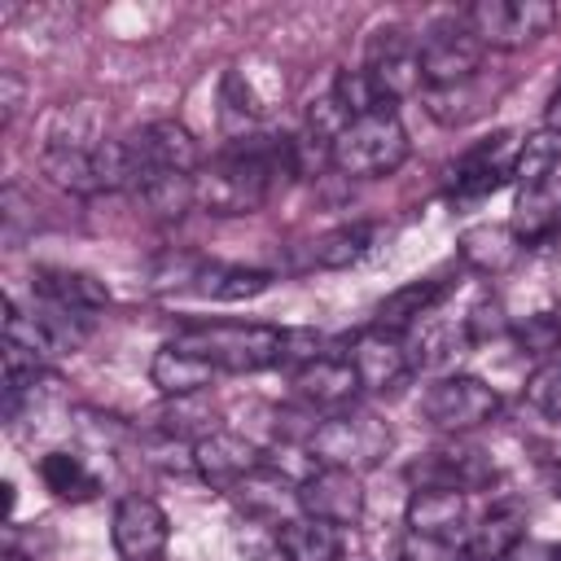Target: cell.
Here are the masks:
<instances>
[{"mask_svg":"<svg viewBox=\"0 0 561 561\" xmlns=\"http://www.w3.org/2000/svg\"><path fill=\"white\" fill-rule=\"evenodd\" d=\"M294 175V136H241L228 140L202 171L193 175L197 184V206L206 215H254L280 180Z\"/></svg>","mask_w":561,"mask_h":561,"instance_id":"obj_1","label":"cell"},{"mask_svg":"<svg viewBox=\"0 0 561 561\" xmlns=\"http://www.w3.org/2000/svg\"><path fill=\"white\" fill-rule=\"evenodd\" d=\"M180 351L202 355L215 373H263L285 364L289 329L276 324H237V320H197L171 337Z\"/></svg>","mask_w":561,"mask_h":561,"instance_id":"obj_2","label":"cell"},{"mask_svg":"<svg viewBox=\"0 0 561 561\" xmlns=\"http://www.w3.org/2000/svg\"><path fill=\"white\" fill-rule=\"evenodd\" d=\"M408 127L394 110L359 114L333 140V171L346 180H386L408 162Z\"/></svg>","mask_w":561,"mask_h":561,"instance_id":"obj_3","label":"cell"},{"mask_svg":"<svg viewBox=\"0 0 561 561\" xmlns=\"http://www.w3.org/2000/svg\"><path fill=\"white\" fill-rule=\"evenodd\" d=\"M394 434L390 425L368 412V408H346V412H333V416H320V425L311 430L307 438V451L316 465H333V469H351V473H364V469H377L390 451Z\"/></svg>","mask_w":561,"mask_h":561,"instance_id":"obj_4","label":"cell"},{"mask_svg":"<svg viewBox=\"0 0 561 561\" xmlns=\"http://www.w3.org/2000/svg\"><path fill=\"white\" fill-rule=\"evenodd\" d=\"M465 22L482 39V48L517 53L539 44L557 26V4L552 0H473L465 9Z\"/></svg>","mask_w":561,"mask_h":561,"instance_id":"obj_5","label":"cell"},{"mask_svg":"<svg viewBox=\"0 0 561 561\" xmlns=\"http://www.w3.org/2000/svg\"><path fill=\"white\" fill-rule=\"evenodd\" d=\"M421 416L443 434H469L500 416V390L486 386L482 377L451 373L421 394Z\"/></svg>","mask_w":561,"mask_h":561,"instance_id":"obj_6","label":"cell"},{"mask_svg":"<svg viewBox=\"0 0 561 561\" xmlns=\"http://www.w3.org/2000/svg\"><path fill=\"white\" fill-rule=\"evenodd\" d=\"M482 39L473 35V26L465 18H438L430 22V31L421 35V83L430 88H460L478 75L482 66Z\"/></svg>","mask_w":561,"mask_h":561,"instance_id":"obj_7","label":"cell"},{"mask_svg":"<svg viewBox=\"0 0 561 561\" xmlns=\"http://www.w3.org/2000/svg\"><path fill=\"white\" fill-rule=\"evenodd\" d=\"M517 136L513 131H491L482 140H473L456 162H447L443 171V188L456 202H473L486 197L495 188H504L513 180V158H517Z\"/></svg>","mask_w":561,"mask_h":561,"instance_id":"obj_8","label":"cell"},{"mask_svg":"<svg viewBox=\"0 0 561 561\" xmlns=\"http://www.w3.org/2000/svg\"><path fill=\"white\" fill-rule=\"evenodd\" d=\"M403 478L412 482V491H482L495 482V460L482 447H465V443H447L434 451H421Z\"/></svg>","mask_w":561,"mask_h":561,"instance_id":"obj_9","label":"cell"},{"mask_svg":"<svg viewBox=\"0 0 561 561\" xmlns=\"http://www.w3.org/2000/svg\"><path fill=\"white\" fill-rule=\"evenodd\" d=\"M416 48H421V39H412L403 26H381V31H373V39H368L364 75L373 79L377 96H381L390 110H394V101H403V96H412V92H425Z\"/></svg>","mask_w":561,"mask_h":561,"instance_id":"obj_10","label":"cell"},{"mask_svg":"<svg viewBox=\"0 0 561 561\" xmlns=\"http://www.w3.org/2000/svg\"><path fill=\"white\" fill-rule=\"evenodd\" d=\"M127 149L145 175H197L202 171V145L197 136L175 118H153L127 136ZM136 180V184H140Z\"/></svg>","mask_w":561,"mask_h":561,"instance_id":"obj_11","label":"cell"},{"mask_svg":"<svg viewBox=\"0 0 561 561\" xmlns=\"http://www.w3.org/2000/svg\"><path fill=\"white\" fill-rule=\"evenodd\" d=\"M171 539V517L158 500L149 495H118L114 517H110V543L118 561H162Z\"/></svg>","mask_w":561,"mask_h":561,"instance_id":"obj_12","label":"cell"},{"mask_svg":"<svg viewBox=\"0 0 561 561\" xmlns=\"http://www.w3.org/2000/svg\"><path fill=\"white\" fill-rule=\"evenodd\" d=\"M342 359L355 368V377H359V386H364L368 394H390V390H399V386L416 373L412 359H408L403 337L381 333V329H373V324L346 337Z\"/></svg>","mask_w":561,"mask_h":561,"instance_id":"obj_13","label":"cell"},{"mask_svg":"<svg viewBox=\"0 0 561 561\" xmlns=\"http://www.w3.org/2000/svg\"><path fill=\"white\" fill-rule=\"evenodd\" d=\"M298 513L329 522V526H355L364 517V482L351 469H333V465H316L302 482H298Z\"/></svg>","mask_w":561,"mask_h":561,"instance_id":"obj_14","label":"cell"},{"mask_svg":"<svg viewBox=\"0 0 561 561\" xmlns=\"http://www.w3.org/2000/svg\"><path fill=\"white\" fill-rule=\"evenodd\" d=\"M294 399L311 412V416H333V412H346L355 403V394L364 390L355 368L342 359V355H316L307 364L294 368Z\"/></svg>","mask_w":561,"mask_h":561,"instance_id":"obj_15","label":"cell"},{"mask_svg":"<svg viewBox=\"0 0 561 561\" xmlns=\"http://www.w3.org/2000/svg\"><path fill=\"white\" fill-rule=\"evenodd\" d=\"M263 465H267L263 451L245 434H232V430H215L193 443V473L215 491H232Z\"/></svg>","mask_w":561,"mask_h":561,"instance_id":"obj_16","label":"cell"},{"mask_svg":"<svg viewBox=\"0 0 561 561\" xmlns=\"http://www.w3.org/2000/svg\"><path fill=\"white\" fill-rule=\"evenodd\" d=\"M31 289L44 307H57V311H70V316H83V320L110 307L105 280H96L92 272H79V267H35Z\"/></svg>","mask_w":561,"mask_h":561,"instance_id":"obj_17","label":"cell"},{"mask_svg":"<svg viewBox=\"0 0 561 561\" xmlns=\"http://www.w3.org/2000/svg\"><path fill=\"white\" fill-rule=\"evenodd\" d=\"M456 289V280H447V276H425V280H408V285H399L394 294H386L381 302H377V311H373V329H381V333H394V337H408L447 294Z\"/></svg>","mask_w":561,"mask_h":561,"instance_id":"obj_18","label":"cell"},{"mask_svg":"<svg viewBox=\"0 0 561 561\" xmlns=\"http://www.w3.org/2000/svg\"><path fill=\"white\" fill-rule=\"evenodd\" d=\"M508 228L526 250L552 241L561 232V175H548L539 184H522L513 197Z\"/></svg>","mask_w":561,"mask_h":561,"instance_id":"obj_19","label":"cell"},{"mask_svg":"<svg viewBox=\"0 0 561 561\" xmlns=\"http://www.w3.org/2000/svg\"><path fill=\"white\" fill-rule=\"evenodd\" d=\"M526 539V508L517 500H500L491 504L465 535V561H504L517 552V543Z\"/></svg>","mask_w":561,"mask_h":561,"instance_id":"obj_20","label":"cell"},{"mask_svg":"<svg viewBox=\"0 0 561 561\" xmlns=\"http://www.w3.org/2000/svg\"><path fill=\"white\" fill-rule=\"evenodd\" d=\"M469 522V495L460 491H412L408 508H403V526L412 535H430V539H451L460 543V530Z\"/></svg>","mask_w":561,"mask_h":561,"instance_id":"obj_21","label":"cell"},{"mask_svg":"<svg viewBox=\"0 0 561 561\" xmlns=\"http://www.w3.org/2000/svg\"><path fill=\"white\" fill-rule=\"evenodd\" d=\"M456 250H460V263L473 267L478 276H504V272L522 259L526 245L513 237L508 224H469V228L460 232Z\"/></svg>","mask_w":561,"mask_h":561,"instance_id":"obj_22","label":"cell"},{"mask_svg":"<svg viewBox=\"0 0 561 561\" xmlns=\"http://www.w3.org/2000/svg\"><path fill=\"white\" fill-rule=\"evenodd\" d=\"M149 381L158 386L162 399H184V394H202L215 381V368L202 355H188L175 342H167L149 359Z\"/></svg>","mask_w":561,"mask_h":561,"instance_id":"obj_23","label":"cell"},{"mask_svg":"<svg viewBox=\"0 0 561 561\" xmlns=\"http://www.w3.org/2000/svg\"><path fill=\"white\" fill-rule=\"evenodd\" d=\"M276 548L285 561H342V552H346L342 530L329 522H316L307 513L285 517L276 526Z\"/></svg>","mask_w":561,"mask_h":561,"instance_id":"obj_24","label":"cell"},{"mask_svg":"<svg viewBox=\"0 0 561 561\" xmlns=\"http://www.w3.org/2000/svg\"><path fill=\"white\" fill-rule=\"evenodd\" d=\"M96 145H44L39 149V171L75 193V197H101V180H96V158H92Z\"/></svg>","mask_w":561,"mask_h":561,"instance_id":"obj_25","label":"cell"},{"mask_svg":"<svg viewBox=\"0 0 561 561\" xmlns=\"http://www.w3.org/2000/svg\"><path fill=\"white\" fill-rule=\"evenodd\" d=\"M153 430L175 438V443H197L206 434L219 430V412L206 403V390L202 394H184V399H167L158 412H153Z\"/></svg>","mask_w":561,"mask_h":561,"instance_id":"obj_26","label":"cell"},{"mask_svg":"<svg viewBox=\"0 0 561 561\" xmlns=\"http://www.w3.org/2000/svg\"><path fill=\"white\" fill-rule=\"evenodd\" d=\"M39 482L66 504H88L101 495V478L75 451H44L39 456Z\"/></svg>","mask_w":561,"mask_h":561,"instance_id":"obj_27","label":"cell"},{"mask_svg":"<svg viewBox=\"0 0 561 561\" xmlns=\"http://www.w3.org/2000/svg\"><path fill=\"white\" fill-rule=\"evenodd\" d=\"M373 237H377V224H368V219L337 224V228H329L324 237H316V245H311V263L324 267V272L351 267V263H359V259L368 254Z\"/></svg>","mask_w":561,"mask_h":561,"instance_id":"obj_28","label":"cell"},{"mask_svg":"<svg viewBox=\"0 0 561 561\" xmlns=\"http://www.w3.org/2000/svg\"><path fill=\"white\" fill-rule=\"evenodd\" d=\"M267 285H272V272H263V267H241V263H215L210 259L202 280H197V294L215 298V302H241V298H259Z\"/></svg>","mask_w":561,"mask_h":561,"instance_id":"obj_29","label":"cell"},{"mask_svg":"<svg viewBox=\"0 0 561 561\" xmlns=\"http://www.w3.org/2000/svg\"><path fill=\"white\" fill-rule=\"evenodd\" d=\"M263 105L254 101L250 83L241 79V70H228L219 79V127L228 140H241V136H254V123H259Z\"/></svg>","mask_w":561,"mask_h":561,"instance_id":"obj_30","label":"cell"},{"mask_svg":"<svg viewBox=\"0 0 561 561\" xmlns=\"http://www.w3.org/2000/svg\"><path fill=\"white\" fill-rule=\"evenodd\" d=\"M245 513H254V517H263V513H276L285 500L289 504H298V486H289V478L285 473H276L272 465H263V469H254L245 482H237L232 491H228Z\"/></svg>","mask_w":561,"mask_h":561,"instance_id":"obj_31","label":"cell"},{"mask_svg":"<svg viewBox=\"0 0 561 561\" xmlns=\"http://www.w3.org/2000/svg\"><path fill=\"white\" fill-rule=\"evenodd\" d=\"M136 197L158 219H180L197 206V184H193V175H145L136 184Z\"/></svg>","mask_w":561,"mask_h":561,"instance_id":"obj_32","label":"cell"},{"mask_svg":"<svg viewBox=\"0 0 561 561\" xmlns=\"http://www.w3.org/2000/svg\"><path fill=\"white\" fill-rule=\"evenodd\" d=\"M206 254L197 250H162L149 263V289L153 294H180V289H197L202 272H206Z\"/></svg>","mask_w":561,"mask_h":561,"instance_id":"obj_33","label":"cell"},{"mask_svg":"<svg viewBox=\"0 0 561 561\" xmlns=\"http://www.w3.org/2000/svg\"><path fill=\"white\" fill-rule=\"evenodd\" d=\"M557 162H561V136L548 131V127H543V131H530V136L517 145V158H513V180H517V188L557 175Z\"/></svg>","mask_w":561,"mask_h":561,"instance_id":"obj_34","label":"cell"},{"mask_svg":"<svg viewBox=\"0 0 561 561\" xmlns=\"http://www.w3.org/2000/svg\"><path fill=\"white\" fill-rule=\"evenodd\" d=\"M508 337L517 342L522 355L548 364V359L561 351V316H557V311H535V316L517 320V324L508 329Z\"/></svg>","mask_w":561,"mask_h":561,"instance_id":"obj_35","label":"cell"},{"mask_svg":"<svg viewBox=\"0 0 561 561\" xmlns=\"http://www.w3.org/2000/svg\"><path fill=\"white\" fill-rule=\"evenodd\" d=\"M513 324H508V316H504V302L495 298V294H482L469 311H465V320H460V337L469 342V346H486V342H495V337H504Z\"/></svg>","mask_w":561,"mask_h":561,"instance_id":"obj_36","label":"cell"},{"mask_svg":"<svg viewBox=\"0 0 561 561\" xmlns=\"http://www.w3.org/2000/svg\"><path fill=\"white\" fill-rule=\"evenodd\" d=\"M526 403L552 421H561V359H548L539 364L530 377H526Z\"/></svg>","mask_w":561,"mask_h":561,"instance_id":"obj_37","label":"cell"},{"mask_svg":"<svg viewBox=\"0 0 561 561\" xmlns=\"http://www.w3.org/2000/svg\"><path fill=\"white\" fill-rule=\"evenodd\" d=\"M394 561H465V548L451 543V539H430V535L403 530V539L394 548Z\"/></svg>","mask_w":561,"mask_h":561,"instance_id":"obj_38","label":"cell"},{"mask_svg":"<svg viewBox=\"0 0 561 561\" xmlns=\"http://www.w3.org/2000/svg\"><path fill=\"white\" fill-rule=\"evenodd\" d=\"M22 96H26V88H22V79H18V70H4L0 75V123L9 127L13 118H18V110H22Z\"/></svg>","mask_w":561,"mask_h":561,"instance_id":"obj_39","label":"cell"},{"mask_svg":"<svg viewBox=\"0 0 561 561\" xmlns=\"http://www.w3.org/2000/svg\"><path fill=\"white\" fill-rule=\"evenodd\" d=\"M543 127L561 136V88H557V92L548 96V105H543Z\"/></svg>","mask_w":561,"mask_h":561,"instance_id":"obj_40","label":"cell"},{"mask_svg":"<svg viewBox=\"0 0 561 561\" xmlns=\"http://www.w3.org/2000/svg\"><path fill=\"white\" fill-rule=\"evenodd\" d=\"M4 561H26V557H4Z\"/></svg>","mask_w":561,"mask_h":561,"instance_id":"obj_41","label":"cell"},{"mask_svg":"<svg viewBox=\"0 0 561 561\" xmlns=\"http://www.w3.org/2000/svg\"><path fill=\"white\" fill-rule=\"evenodd\" d=\"M552 561H561V548H557V552H552Z\"/></svg>","mask_w":561,"mask_h":561,"instance_id":"obj_42","label":"cell"}]
</instances>
